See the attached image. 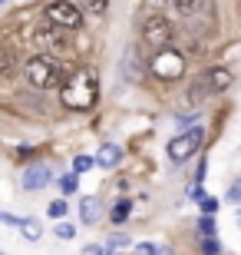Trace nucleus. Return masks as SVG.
Wrapping results in <instances>:
<instances>
[{"label": "nucleus", "instance_id": "1", "mask_svg": "<svg viewBox=\"0 0 241 255\" xmlns=\"http://www.w3.org/2000/svg\"><path fill=\"white\" fill-rule=\"evenodd\" d=\"M96 96H99V80L89 66H80L63 80L60 86V103L66 110H76V113H86L96 106Z\"/></svg>", "mask_w": 241, "mask_h": 255}, {"label": "nucleus", "instance_id": "2", "mask_svg": "<svg viewBox=\"0 0 241 255\" xmlns=\"http://www.w3.org/2000/svg\"><path fill=\"white\" fill-rule=\"evenodd\" d=\"M23 76H27L30 86L37 90H53V86H63V63L56 57H47V53H37L23 63Z\"/></svg>", "mask_w": 241, "mask_h": 255}, {"label": "nucleus", "instance_id": "3", "mask_svg": "<svg viewBox=\"0 0 241 255\" xmlns=\"http://www.w3.org/2000/svg\"><path fill=\"white\" fill-rule=\"evenodd\" d=\"M232 86V73L228 70H222V66H215V70H208V73H202V76H195V83L188 86V103L198 110V106H205L212 96H218V93H225Z\"/></svg>", "mask_w": 241, "mask_h": 255}, {"label": "nucleus", "instance_id": "4", "mask_svg": "<svg viewBox=\"0 0 241 255\" xmlns=\"http://www.w3.org/2000/svg\"><path fill=\"white\" fill-rule=\"evenodd\" d=\"M149 70H152V76L162 80V83H175V80L185 76V57H182L178 50L165 47V50H159V53H152Z\"/></svg>", "mask_w": 241, "mask_h": 255}, {"label": "nucleus", "instance_id": "5", "mask_svg": "<svg viewBox=\"0 0 241 255\" xmlns=\"http://www.w3.org/2000/svg\"><path fill=\"white\" fill-rule=\"evenodd\" d=\"M172 37H175V27H172L162 13H152V17L142 20V43H146L152 53L165 50L168 43H172Z\"/></svg>", "mask_w": 241, "mask_h": 255}, {"label": "nucleus", "instance_id": "6", "mask_svg": "<svg viewBox=\"0 0 241 255\" xmlns=\"http://www.w3.org/2000/svg\"><path fill=\"white\" fill-rule=\"evenodd\" d=\"M47 20H50V27L56 30H80L83 27V10L76 7V3H70V0H53V3H47Z\"/></svg>", "mask_w": 241, "mask_h": 255}, {"label": "nucleus", "instance_id": "7", "mask_svg": "<svg viewBox=\"0 0 241 255\" xmlns=\"http://www.w3.org/2000/svg\"><path fill=\"white\" fill-rule=\"evenodd\" d=\"M202 146H205V132L198 129V126H195V129H185V132H178L175 139H168V159L185 162V159H192Z\"/></svg>", "mask_w": 241, "mask_h": 255}, {"label": "nucleus", "instance_id": "8", "mask_svg": "<svg viewBox=\"0 0 241 255\" xmlns=\"http://www.w3.org/2000/svg\"><path fill=\"white\" fill-rule=\"evenodd\" d=\"M33 47H37L40 53H47V57H53V53H63V50H66V30L37 27V30H33Z\"/></svg>", "mask_w": 241, "mask_h": 255}, {"label": "nucleus", "instance_id": "9", "mask_svg": "<svg viewBox=\"0 0 241 255\" xmlns=\"http://www.w3.org/2000/svg\"><path fill=\"white\" fill-rule=\"evenodd\" d=\"M47 182H50V166L37 162V166H27V169H23V189L37 192V189H43Z\"/></svg>", "mask_w": 241, "mask_h": 255}, {"label": "nucleus", "instance_id": "10", "mask_svg": "<svg viewBox=\"0 0 241 255\" xmlns=\"http://www.w3.org/2000/svg\"><path fill=\"white\" fill-rule=\"evenodd\" d=\"M93 159H96V166H102V169H116V166L122 162V149L116 146V142H102Z\"/></svg>", "mask_w": 241, "mask_h": 255}, {"label": "nucleus", "instance_id": "11", "mask_svg": "<svg viewBox=\"0 0 241 255\" xmlns=\"http://www.w3.org/2000/svg\"><path fill=\"white\" fill-rule=\"evenodd\" d=\"M99 212H102V206H99V199H96V196L80 199V219H83L86 226H96V222H99Z\"/></svg>", "mask_w": 241, "mask_h": 255}, {"label": "nucleus", "instance_id": "12", "mask_svg": "<svg viewBox=\"0 0 241 255\" xmlns=\"http://www.w3.org/2000/svg\"><path fill=\"white\" fill-rule=\"evenodd\" d=\"M172 3H175V10L182 17H195L202 7H208V0H172Z\"/></svg>", "mask_w": 241, "mask_h": 255}, {"label": "nucleus", "instance_id": "13", "mask_svg": "<svg viewBox=\"0 0 241 255\" xmlns=\"http://www.w3.org/2000/svg\"><path fill=\"white\" fill-rule=\"evenodd\" d=\"M122 70H126V80H142V66H139V60H136V50H129L126 53V63H122Z\"/></svg>", "mask_w": 241, "mask_h": 255}, {"label": "nucleus", "instance_id": "14", "mask_svg": "<svg viewBox=\"0 0 241 255\" xmlns=\"http://www.w3.org/2000/svg\"><path fill=\"white\" fill-rule=\"evenodd\" d=\"M20 232H23L30 242H37V239L43 236V226H40L37 219H20Z\"/></svg>", "mask_w": 241, "mask_h": 255}, {"label": "nucleus", "instance_id": "15", "mask_svg": "<svg viewBox=\"0 0 241 255\" xmlns=\"http://www.w3.org/2000/svg\"><path fill=\"white\" fill-rule=\"evenodd\" d=\"M129 212H132V202H129V199H122V202H116V206H112L109 219H112V222H126V219H129Z\"/></svg>", "mask_w": 241, "mask_h": 255}, {"label": "nucleus", "instance_id": "16", "mask_svg": "<svg viewBox=\"0 0 241 255\" xmlns=\"http://www.w3.org/2000/svg\"><path fill=\"white\" fill-rule=\"evenodd\" d=\"M13 66H17V57H13V50H0V76H7Z\"/></svg>", "mask_w": 241, "mask_h": 255}, {"label": "nucleus", "instance_id": "17", "mask_svg": "<svg viewBox=\"0 0 241 255\" xmlns=\"http://www.w3.org/2000/svg\"><path fill=\"white\" fill-rule=\"evenodd\" d=\"M93 166H96L93 156H76V159H73V176H80V172H86V169H93Z\"/></svg>", "mask_w": 241, "mask_h": 255}, {"label": "nucleus", "instance_id": "18", "mask_svg": "<svg viewBox=\"0 0 241 255\" xmlns=\"http://www.w3.org/2000/svg\"><path fill=\"white\" fill-rule=\"evenodd\" d=\"M83 3V10H89V13H106V7H109V0H80Z\"/></svg>", "mask_w": 241, "mask_h": 255}, {"label": "nucleus", "instance_id": "19", "mask_svg": "<svg viewBox=\"0 0 241 255\" xmlns=\"http://www.w3.org/2000/svg\"><path fill=\"white\" fill-rule=\"evenodd\" d=\"M225 199H228V202H235V206L241 202V176L232 182V189H228V196H225Z\"/></svg>", "mask_w": 241, "mask_h": 255}, {"label": "nucleus", "instance_id": "20", "mask_svg": "<svg viewBox=\"0 0 241 255\" xmlns=\"http://www.w3.org/2000/svg\"><path fill=\"white\" fill-rule=\"evenodd\" d=\"M47 212H50L53 219H63V216H66V202H63V199H56V202H50Z\"/></svg>", "mask_w": 241, "mask_h": 255}, {"label": "nucleus", "instance_id": "21", "mask_svg": "<svg viewBox=\"0 0 241 255\" xmlns=\"http://www.w3.org/2000/svg\"><path fill=\"white\" fill-rule=\"evenodd\" d=\"M198 232H202L205 239H215V222H212V219H208V216H205L202 222H198Z\"/></svg>", "mask_w": 241, "mask_h": 255}, {"label": "nucleus", "instance_id": "22", "mask_svg": "<svg viewBox=\"0 0 241 255\" xmlns=\"http://www.w3.org/2000/svg\"><path fill=\"white\" fill-rule=\"evenodd\" d=\"M76 236V229L70 226V222H60V226H56V239H73Z\"/></svg>", "mask_w": 241, "mask_h": 255}, {"label": "nucleus", "instance_id": "23", "mask_svg": "<svg viewBox=\"0 0 241 255\" xmlns=\"http://www.w3.org/2000/svg\"><path fill=\"white\" fill-rule=\"evenodd\" d=\"M60 189H63V196L76 192V176H63V179H60Z\"/></svg>", "mask_w": 241, "mask_h": 255}, {"label": "nucleus", "instance_id": "24", "mask_svg": "<svg viewBox=\"0 0 241 255\" xmlns=\"http://www.w3.org/2000/svg\"><path fill=\"white\" fill-rule=\"evenodd\" d=\"M215 209H218V199H208V196H205V199H202V212L212 219V216H215Z\"/></svg>", "mask_w": 241, "mask_h": 255}, {"label": "nucleus", "instance_id": "25", "mask_svg": "<svg viewBox=\"0 0 241 255\" xmlns=\"http://www.w3.org/2000/svg\"><path fill=\"white\" fill-rule=\"evenodd\" d=\"M202 252L205 255H218V252H222V246H218L215 239H205V242H202Z\"/></svg>", "mask_w": 241, "mask_h": 255}, {"label": "nucleus", "instance_id": "26", "mask_svg": "<svg viewBox=\"0 0 241 255\" xmlns=\"http://www.w3.org/2000/svg\"><path fill=\"white\" fill-rule=\"evenodd\" d=\"M188 199H198V202H202V199H205V189H202V186H188Z\"/></svg>", "mask_w": 241, "mask_h": 255}, {"label": "nucleus", "instance_id": "27", "mask_svg": "<svg viewBox=\"0 0 241 255\" xmlns=\"http://www.w3.org/2000/svg\"><path fill=\"white\" fill-rule=\"evenodd\" d=\"M126 242H129V239H126V236H112V239H109V249H122V246H126Z\"/></svg>", "mask_w": 241, "mask_h": 255}, {"label": "nucleus", "instance_id": "28", "mask_svg": "<svg viewBox=\"0 0 241 255\" xmlns=\"http://www.w3.org/2000/svg\"><path fill=\"white\" fill-rule=\"evenodd\" d=\"M156 252H159L156 246H139V249H136V255H156Z\"/></svg>", "mask_w": 241, "mask_h": 255}, {"label": "nucleus", "instance_id": "29", "mask_svg": "<svg viewBox=\"0 0 241 255\" xmlns=\"http://www.w3.org/2000/svg\"><path fill=\"white\" fill-rule=\"evenodd\" d=\"M146 3H149V7H156V10H159V7H165V3H172V0H146Z\"/></svg>", "mask_w": 241, "mask_h": 255}, {"label": "nucleus", "instance_id": "30", "mask_svg": "<svg viewBox=\"0 0 241 255\" xmlns=\"http://www.w3.org/2000/svg\"><path fill=\"white\" fill-rule=\"evenodd\" d=\"M7 219H10V216H3V212H0V222H7Z\"/></svg>", "mask_w": 241, "mask_h": 255}, {"label": "nucleus", "instance_id": "31", "mask_svg": "<svg viewBox=\"0 0 241 255\" xmlns=\"http://www.w3.org/2000/svg\"><path fill=\"white\" fill-rule=\"evenodd\" d=\"M238 226H241V209H238Z\"/></svg>", "mask_w": 241, "mask_h": 255}, {"label": "nucleus", "instance_id": "32", "mask_svg": "<svg viewBox=\"0 0 241 255\" xmlns=\"http://www.w3.org/2000/svg\"><path fill=\"white\" fill-rule=\"evenodd\" d=\"M0 3H3V0H0Z\"/></svg>", "mask_w": 241, "mask_h": 255}]
</instances>
